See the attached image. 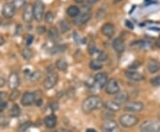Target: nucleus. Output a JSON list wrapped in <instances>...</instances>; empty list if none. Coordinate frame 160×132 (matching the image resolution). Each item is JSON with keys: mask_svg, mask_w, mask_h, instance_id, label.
Returning <instances> with one entry per match:
<instances>
[{"mask_svg": "<svg viewBox=\"0 0 160 132\" xmlns=\"http://www.w3.org/2000/svg\"><path fill=\"white\" fill-rule=\"evenodd\" d=\"M15 13V6L12 3H6L3 7V16L10 19Z\"/></svg>", "mask_w": 160, "mask_h": 132, "instance_id": "f8f14e48", "label": "nucleus"}, {"mask_svg": "<svg viewBox=\"0 0 160 132\" xmlns=\"http://www.w3.org/2000/svg\"><path fill=\"white\" fill-rule=\"evenodd\" d=\"M80 13V9L77 6H70L67 9V14L69 17L75 18L78 17Z\"/></svg>", "mask_w": 160, "mask_h": 132, "instance_id": "4be33fe9", "label": "nucleus"}, {"mask_svg": "<svg viewBox=\"0 0 160 132\" xmlns=\"http://www.w3.org/2000/svg\"><path fill=\"white\" fill-rule=\"evenodd\" d=\"M36 101V95L33 92H27L23 94V96L22 97L21 99V104L24 106H31L32 104H34Z\"/></svg>", "mask_w": 160, "mask_h": 132, "instance_id": "6e6552de", "label": "nucleus"}, {"mask_svg": "<svg viewBox=\"0 0 160 132\" xmlns=\"http://www.w3.org/2000/svg\"><path fill=\"white\" fill-rule=\"evenodd\" d=\"M45 5L41 0H37L33 5V17L35 21L40 22L44 18Z\"/></svg>", "mask_w": 160, "mask_h": 132, "instance_id": "20e7f679", "label": "nucleus"}, {"mask_svg": "<svg viewBox=\"0 0 160 132\" xmlns=\"http://www.w3.org/2000/svg\"><path fill=\"white\" fill-rule=\"evenodd\" d=\"M22 57L25 59L29 60V59H30L31 58L33 57V52H32V51L30 49H24L22 52Z\"/></svg>", "mask_w": 160, "mask_h": 132, "instance_id": "c85d7f7f", "label": "nucleus"}, {"mask_svg": "<svg viewBox=\"0 0 160 132\" xmlns=\"http://www.w3.org/2000/svg\"><path fill=\"white\" fill-rule=\"evenodd\" d=\"M32 41H33V35H28L27 37V45H30L32 44Z\"/></svg>", "mask_w": 160, "mask_h": 132, "instance_id": "ea45409f", "label": "nucleus"}, {"mask_svg": "<svg viewBox=\"0 0 160 132\" xmlns=\"http://www.w3.org/2000/svg\"><path fill=\"white\" fill-rule=\"evenodd\" d=\"M40 77H41V72L39 70H35L32 73H29L28 79L30 82H36V81L38 80Z\"/></svg>", "mask_w": 160, "mask_h": 132, "instance_id": "393cba45", "label": "nucleus"}, {"mask_svg": "<svg viewBox=\"0 0 160 132\" xmlns=\"http://www.w3.org/2000/svg\"><path fill=\"white\" fill-rule=\"evenodd\" d=\"M56 68H57L60 71H65V70H67L68 68V62L65 60V59H58L57 61H56Z\"/></svg>", "mask_w": 160, "mask_h": 132, "instance_id": "5701e85b", "label": "nucleus"}, {"mask_svg": "<svg viewBox=\"0 0 160 132\" xmlns=\"http://www.w3.org/2000/svg\"><path fill=\"white\" fill-rule=\"evenodd\" d=\"M126 25L127 26V28H129V29H133V25H132V23L131 21H126Z\"/></svg>", "mask_w": 160, "mask_h": 132, "instance_id": "37998d69", "label": "nucleus"}, {"mask_svg": "<svg viewBox=\"0 0 160 132\" xmlns=\"http://www.w3.org/2000/svg\"><path fill=\"white\" fill-rule=\"evenodd\" d=\"M24 2H25V0H14L13 5L15 6V7H21V6H23Z\"/></svg>", "mask_w": 160, "mask_h": 132, "instance_id": "4c0bfd02", "label": "nucleus"}, {"mask_svg": "<svg viewBox=\"0 0 160 132\" xmlns=\"http://www.w3.org/2000/svg\"><path fill=\"white\" fill-rule=\"evenodd\" d=\"M126 76L129 80L134 81V82H140V81L144 80V78H145L142 74L136 72V71H132V70L126 71Z\"/></svg>", "mask_w": 160, "mask_h": 132, "instance_id": "4468645a", "label": "nucleus"}, {"mask_svg": "<svg viewBox=\"0 0 160 132\" xmlns=\"http://www.w3.org/2000/svg\"><path fill=\"white\" fill-rule=\"evenodd\" d=\"M115 32V27L111 23H105L102 27V33L107 37H111Z\"/></svg>", "mask_w": 160, "mask_h": 132, "instance_id": "2eb2a0df", "label": "nucleus"}, {"mask_svg": "<svg viewBox=\"0 0 160 132\" xmlns=\"http://www.w3.org/2000/svg\"><path fill=\"white\" fill-rule=\"evenodd\" d=\"M128 98H129V95L126 92H118L116 94L114 99L116 102H118V103L121 105V104L127 102Z\"/></svg>", "mask_w": 160, "mask_h": 132, "instance_id": "6ab92c4d", "label": "nucleus"}, {"mask_svg": "<svg viewBox=\"0 0 160 132\" xmlns=\"http://www.w3.org/2000/svg\"><path fill=\"white\" fill-rule=\"evenodd\" d=\"M45 20H46V21L47 23H51L53 21V20H54V14H53V12L51 11H48L46 13V15H45Z\"/></svg>", "mask_w": 160, "mask_h": 132, "instance_id": "7c9ffc66", "label": "nucleus"}, {"mask_svg": "<svg viewBox=\"0 0 160 132\" xmlns=\"http://www.w3.org/2000/svg\"><path fill=\"white\" fill-rule=\"evenodd\" d=\"M5 121H7V119H6L5 116H2V117H0V125H6L4 122Z\"/></svg>", "mask_w": 160, "mask_h": 132, "instance_id": "c03bdc74", "label": "nucleus"}, {"mask_svg": "<svg viewBox=\"0 0 160 132\" xmlns=\"http://www.w3.org/2000/svg\"><path fill=\"white\" fill-rule=\"evenodd\" d=\"M6 83V79L5 77V75H3L2 73H0V87H4Z\"/></svg>", "mask_w": 160, "mask_h": 132, "instance_id": "c9c22d12", "label": "nucleus"}, {"mask_svg": "<svg viewBox=\"0 0 160 132\" xmlns=\"http://www.w3.org/2000/svg\"><path fill=\"white\" fill-rule=\"evenodd\" d=\"M112 45L115 51L118 53H121L125 51V43L121 38H116L112 43Z\"/></svg>", "mask_w": 160, "mask_h": 132, "instance_id": "aec40b11", "label": "nucleus"}, {"mask_svg": "<svg viewBox=\"0 0 160 132\" xmlns=\"http://www.w3.org/2000/svg\"><path fill=\"white\" fill-rule=\"evenodd\" d=\"M105 90H106V92L109 95H116L120 91L118 81L114 78L109 79L105 85Z\"/></svg>", "mask_w": 160, "mask_h": 132, "instance_id": "423d86ee", "label": "nucleus"}, {"mask_svg": "<svg viewBox=\"0 0 160 132\" xmlns=\"http://www.w3.org/2000/svg\"><path fill=\"white\" fill-rule=\"evenodd\" d=\"M48 35L49 37L51 38L52 40H56L58 37H59V34H58V30L56 28L54 27H52L48 30Z\"/></svg>", "mask_w": 160, "mask_h": 132, "instance_id": "cd10ccee", "label": "nucleus"}, {"mask_svg": "<svg viewBox=\"0 0 160 132\" xmlns=\"http://www.w3.org/2000/svg\"><path fill=\"white\" fill-rule=\"evenodd\" d=\"M87 2H88V4H90V5H94V4L97 3L98 0H87Z\"/></svg>", "mask_w": 160, "mask_h": 132, "instance_id": "09e8293b", "label": "nucleus"}, {"mask_svg": "<svg viewBox=\"0 0 160 132\" xmlns=\"http://www.w3.org/2000/svg\"><path fill=\"white\" fill-rule=\"evenodd\" d=\"M157 46L160 48V37L158 39V40H157Z\"/></svg>", "mask_w": 160, "mask_h": 132, "instance_id": "603ef678", "label": "nucleus"}, {"mask_svg": "<svg viewBox=\"0 0 160 132\" xmlns=\"http://www.w3.org/2000/svg\"><path fill=\"white\" fill-rule=\"evenodd\" d=\"M59 29L62 33H66L70 29V24L67 21H61L59 23Z\"/></svg>", "mask_w": 160, "mask_h": 132, "instance_id": "b1692460", "label": "nucleus"}, {"mask_svg": "<svg viewBox=\"0 0 160 132\" xmlns=\"http://www.w3.org/2000/svg\"><path fill=\"white\" fill-rule=\"evenodd\" d=\"M44 123H45V125L47 128L52 129V128H54V127L56 126V124H57V118H56V116L54 115H47L45 118V120H44Z\"/></svg>", "mask_w": 160, "mask_h": 132, "instance_id": "dca6fc26", "label": "nucleus"}, {"mask_svg": "<svg viewBox=\"0 0 160 132\" xmlns=\"http://www.w3.org/2000/svg\"><path fill=\"white\" fill-rule=\"evenodd\" d=\"M45 31H46V27H39L38 29V32H39V33H44Z\"/></svg>", "mask_w": 160, "mask_h": 132, "instance_id": "49530a36", "label": "nucleus"}, {"mask_svg": "<svg viewBox=\"0 0 160 132\" xmlns=\"http://www.w3.org/2000/svg\"><path fill=\"white\" fill-rule=\"evenodd\" d=\"M58 106H59V105H58L57 102H53V103L51 105V108L53 111H55V110L58 109Z\"/></svg>", "mask_w": 160, "mask_h": 132, "instance_id": "79ce46f5", "label": "nucleus"}, {"mask_svg": "<svg viewBox=\"0 0 160 132\" xmlns=\"http://www.w3.org/2000/svg\"><path fill=\"white\" fill-rule=\"evenodd\" d=\"M7 84L9 89L11 90H16L18 86L20 85V77L18 75L17 73L15 72H12L10 74L9 77H8V80H7Z\"/></svg>", "mask_w": 160, "mask_h": 132, "instance_id": "1a4fd4ad", "label": "nucleus"}, {"mask_svg": "<svg viewBox=\"0 0 160 132\" xmlns=\"http://www.w3.org/2000/svg\"><path fill=\"white\" fill-rule=\"evenodd\" d=\"M57 132H71V131H69V130H59Z\"/></svg>", "mask_w": 160, "mask_h": 132, "instance_id": "3c124183", "label": "nucleus"}, {"mask_svg": "<svg viewBox=\"0 0 160 132\" xmlns=\"http://www.w3.org/2000/svg\"><path fill=\"white\" fill-rule=\"evenodd\" d=\"M92 17V14L90 12H84L82 14H80L79 16L78 17V19L76 20V23L78 24V25H83V24H86V22H88L90 21V19Z\"/></svg>", "mask_w": 160, "mask_h": 132, "instance_id": "412c9836", "label": "nucleus"}, {"mask_svg": "<svg viewBox=\"0 0 160 132\" xmlns=\"http://www.w3.org/2000/svg\"><path fill=\"white\" fill-rule=\"evenodd\" d=\"M118 125L114 120H107L102 123V130L103 132H116L118 130Z\"/></svg>", "mask_w": 160, "mask_h": 132, "instance_id": "9d476101", "label": "nucleus"}, {"mask_svg": "<svg viewBox=\"0 0 160 132\" xmlns=\"http://www.w3.org/2000/svg\"><path fill=\"white\" fill-rule=\"evenodd\" d=\"M33 6L30 5H26L24 6L22 12V19L25 22L29 23L32 21L33 19Z\"/></svg>", "mask_w": 160, "mask_h": 132, "instance_id": "9b49d317", "label": "nucleus"}, {"mask_svg": "<svg viewBox=\"0 0 160 132\" xmlns=\"http://www.w3.org/2000/svg\"><path fill=\"white\" fill-rule=\"evenodd\" d=\"M150 84L154 87H160V76H155L149 81Z\"/></svg>", "mask_w": 160, "mask_h": 132, "instance_id": "2f4dec72", "label": "nucleus"}, {"mask_svg": "<svg viewBox=\"0 0 160 132\" xmlns=\"http://www.w3.org/2000/svg\"><path fill=\"white\" fill-rule=\"evenodd\" d=\"M147 68H148L149 73L155 74L160 70V63L158 61H157L156 59H149Z\"/></svg>", "mask_w": 160, "mask_h": 132, "instance_id": "f3484780", "label": "nucleus"}, {"mask_svg": "<svg viewBox=\"0 0 160 132\" xmlns=\"http://www.w3.org/2000/svg\"><path fill=\"white\" fill-rule=\"evenodd\" d=\"M83 1H84V0H76V2H77V3H78V4L83 3Z\"/></svg>", "mask_w": 160, "mask_h": 132, "instance_id": "864d4df0", "label": "nucleus"}, {"mask_svg": "<svg viewBox=\"0 0 160 132\" xmlns=\"http://www.w3.org/2000/svg\"><path fill=\"white\" fill-rule=\"evenodd\" d=\"M6 107H7V102L3 99H0V113H2Z\"/></svg>", "mask_w": 160, "mask_h": 132, "instance_id": "f704fd0d", "label": "nucleus"}, {"mask_svg": "<svg viewBox=\"0 0 160 132\" xmlns=\"http://www.w3.org/2000/svg\"><path fill=\"white\" fill-rule=\"evenodd\" d=\"M5 43H6V40H5V38L2 36V35H0V46L4 45H5Z\"/></svg>", "mask_w": 160, "mask_h": 132, "instance_id": "a18cd8bd", "label": "nucleus"}, {"mask_svg": "<svg viewBox=\"0 0 160 132\" xmlns=\"http://www.w3.org/2000/svg\"><path fill=\"white\" fill-rule=\"evenodd\" d=\"M144 109V105L140 101H131L126 104L125 110L132 113H139Z\"/></svg>", "mask_w": 160, "mask_h": 132, "instance_id": "0eeeda50", "label": "nucleus"}, {"mask_svg": "<svg viewBox=\"0 0 160 132\" xmlns=\"http://www.w3.org/2000/svg\"><path fill=\"white\" fill-rule=\"evenodd\" d=\"M64 49H65V47L64 46H55V47H53L52 49L51 52L52 53H56V52H63L64 51Z\"/></svg>", "mask_w": 160, "mask_h": 132, "instance_id": "72a5a7b5", "label": "nucleus"}, {"mask_svg": "<svg viewBox=\"0 0 160 132\" xmlns=\"http://www.w3.org/2000/svg\"><path fill=\"white\" fill-rule=\"evenodd\" d=\"M31 126V123L29 121H25L24 123L21 124L19 126V129H18V132H26L28 130V129L30 128Z\"/></svg>", "mask_w": 160, "mask_h": 132, "instance_id": "c756f323", "label": "nucleus"}, {"mask_svg": "<svg viewBox=\"0 0 160 132\" xmlns=\"http://www.w3.org/2000/svg\"><path fill=\"white\" fill-rule=\"evenodd\" d=\"M107 57H108L107 53H105L104 52H100V54H99L98 59H99L100 61H104V60H106V59H107Z\"/></svg>", "mask_w": 160, "mask_h": 132, "instance_id": "e433bc0d", "label": "nucleus"}, {"mask_svg": "<svg viewBox=\"0 0 160 132\" xmlns=\"http://www.w3.org/2000/svg\"><path fill=\"white\" fill-rule=\"evenodd\" d=\"M140 66H141L140 62H133V63H132L131 65L129 66V68H130L131 69H136L138 68Z\"/></svg>", "mask_w": 160, "mask_h": 132, "instance_id": "58836bf2", "label": "nucleus"}, {"mask_svg": "<svg viewBox=\"0 0 160 132\" xmlns=\"http://www.w3.org/2000/svg\"><path fill=\"white\" fill-rule=\"evenodd\" d=\"M19 96H20V92H18L17 90L15 91V90H12V92L11 94H10V96H9V98H10V100H15L16 98H19Z\"/></svg>", "mask_w": 160, "mask_h": 132, "instance_id": "473e14b6", "label": "nucleus"}, {"mask_svg": "<svg viewBox=\"0 0 160 132\" xmlns=\"http://www.w3.org/2000/svg\"><path fill=\"white\" fill-rule=\"evenodd\" d=\"M89 66H90V68L92 69V70H100V69L102 68V63L99 59L98 60H92L89 64Z\"/></svg>", "mask_w": 160, "mask_h": 132, "instance_id": "bb28decb", "label": "nucleus"}, {"mask_svg": "<svg viewBox=\"0 0 160 132\" xmlns=\"http://www.w3.org/2000/svg\"><path fill=\"white\" fill-rule=\"evenodd\" d=\"M102 106V100L99 96H90L86 98L82 104V109L86 114H89L92 111L100 109Z\"/></svg>", "mask_w": 160, "mask_h": 132, "instance_id": "f257e3e1", "label": "nucleus"}, {"mask_svg": "<svg viewBox=\"0 0 160 132\" xmlns=\"http://www.w3.org/2000/svg\"><path fill=\"white\" fill-rule=\"evenodd\" d=\"M141 132H160V121L148 120L142 122L140 128Z\"/></svg>", "mask_w": 160, "mask_h": 132, "instance_id": "7ed1b4c3", "label": "nucleus"}, {"mask_svg": "<svg viewBox=\"0 0 160 132\" xmlns=\"http://www.w3.org/2000/svg\"><path fill=\"white\" fill-rule=\"evenodd\" d=\"M58 80H59V76L56 73H53L52 71L51 73H49L46 78L44 81L43 82V85H44V88L46 89V90H50L52 88L56 85V83L58 82Z\"/></svg>", "mask_w": 160, "mask_h": 132, "instance_id": "39448f33", "label": "nucleus"}, {"mask_svg": "<svg viewBox=\"0 0 160 132\" xmlns=\"http://www.w3.org/2000/svg\"><path fill=\"white\" fill-rule=\"evenodd\" d=\"M116 2H119V1H121V0H115Z\"/></svg>", "mask_w": 160, "mask_h": 132, "instance_id": "6e6d98bb", "label": "nucleus"}, {"mask_svg": "<svg viewBox=\"0 0 160 132\" xmlns=\"http://www.w3.org/2000/svg\"><path fill=\"white\" fill-rule=\"evenodd\" d=\"M103 106L106 109L109 110V111H112V112H118V111H119L121 109V105L118 103V102H116L115 100L114 101L109 100V101L105 102L104 105H103Z\"/></svg>", "mask_w": 160, "mask_h": 132, "instance_id": "a211bd4d", "label": "nucleus"}, {"mask_svg": "<svg viewBox=\"0 0 160 132\" xmlns=\"http://www.w3.org/2000/svg\"><path fill=\"white\" fill-rule=\"evenodd\" d=\"M42 103H43V100H42V98H36V105H37L38 106H41Z\"/></svg>", "mask_w": 160, "mask_h": 132, "instance_id": "a19ab883", "label": "nucleus"}, {"mask_svg": "<svg viewBox=\"0 0 160 132\" xmlns=\"http://www.w3.org/2000/svg\"><path fill=\"white\" fill-rule=\"evenodd\" d=\"M86 132H97V130H95L94 129H92V128H90V129H87Z\"/></svg>", "mask_w": 160, "mask_h": 132, "instance_id": "8fccbe9b", "label": "nucleus"}, {"mask_svg": "<svg viewBox=\"0 0 160 132\" xmlns=\"http://www.w3.org/2000/svg\"><path fill=\"white\" fill-rule=\"evenodd\" d=\"M94 82L99 88H103L108 82V75L103 72H100L94 76Z\"/></svg>", "mask_w": 160, "mask_h": 132, "instance_id": "ddd939ff", "label": "nucleus"}, {"mask_svg": "<svg viewBox=\"0 0 160 132\" xmlns=\"http://www.w3.org/2000/svg\"><path fill=\"white\" fill-rule=\"evenodd\" d=\"M6 97V93L4 92H0V99H3Z\"/></svg>", "mask_w": 160, "mask_h": 132, "instance_id": "de8ad7c7", "label": "nucleus"}, {"mask_svg": "<svg viewBox=\"0 0 160 132\" xmlns=\"http://www.w3.org/2000/svg\"><path fill=\"white\" fill-rule=\"evenodd\" d=\"M158 119H159V120H160V112H159V113H158Z\"/></svg>", "mask_w": 160, "mask_h": 132, "instance_id": "5fc2aeb1", "label": "nucleus"}, {"mask_svg": "<svg viewBox=\"0 0 160 132\" xmlns=\"http://www.w3.org/2000/svg\"><path fill=\"white\" fill-rule=\"evenodd\" d=\"M139 122V119L135 115H129V114H126V115H121L119 117V123L121 126L124 128H132V127L135 126Z\"/></svg>", "mask_w": 160, "mask_h": 132, "instance_id": "f03ea898", "label": "nucleus"}, {"mask_svg": "<svg viewBox=\"0 0 160 132\" xmlns=\"http://www.w3.org/2000/svg\"><path fill=\"white\" fill-rule=\"evenodd\" d=\"M20 115H21V108L18 105L14 104L10 110V115L12 117H18Z\"/></svg>", "mask_w": 160, "mask_h": 132, "instance_id": "a878e982", "label": "nucleus"}]
</instances>
